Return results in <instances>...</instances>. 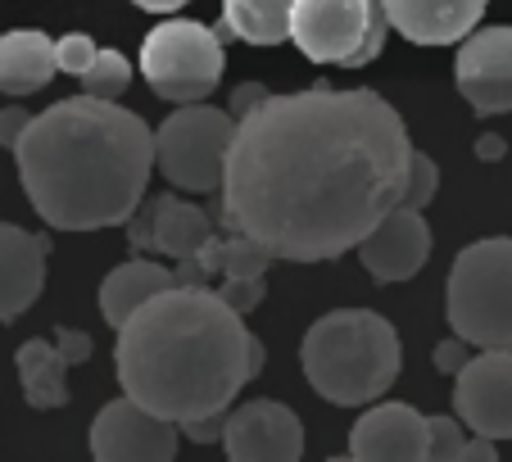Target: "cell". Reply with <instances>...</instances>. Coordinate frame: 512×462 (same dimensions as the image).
I'll return each instance as SVG.
<instances>
[{
  "mask_svg": "<svg viewBox=\"0 0 512 462\" xmlns=\"http://www.w3.org/2000/svg\"><path fill=\"white\" fill-rule=\"evenodd\" d=\"M127 87H132V64H127L118 50H100V55L91 59V68L82 73V91L96 100H118Z\"/></svg>",
  "mask_w": 512,
  "mask_h": 462,
  "instance_id": "603a6c76",
  "label": "cell"
},
{
  "mask_svg": "<svg viewBox=\"0 0 512 462\" xmlns=\"http://www.w3.org/2000/svg\"><path fill=\"white\" fill-rule=\"evenodd\" d=\"M91 453L100 462H173L177 422L123 395L100 408L96 422H91Z\"/></svg>",
  "mask_w": 512,
  "mask_h": 462,
  "instance_id": "9c48e42d",
  "label": "cell"
},
{
  "mask_svg": "<svg viewBox=\"0 0 512 462\" xmlns=\"http://www.w3.org/2000/svg\"><path fill=\"white\" fill-rule=\"evenodd\" d=\"M132 5H141V10H150V14H173V10H182L186 0H132Z\"/></svg>",
  "mask_w": 512,
  "mask_h": 462,
  "instance_id": "e575fe53",
  "label": "cell"
},
{
  "mask_svg": "<svg viewBox=\"0 0 512 462\" xmlns=\"http://www.w3.org/2000/svg\"><path fill=\"white\" fill-rule=\"evenodd\" d=\"M463 100L476 114H512V28L467 32L454 59Z\"/></svg>",
  "mask_w": 512,
  "mask_h": 462,
  "instance_id": "8fae6325",
  "label": "cell"
},
{
  "mask_svg": "<svg viewBox=\"0 0 512 462\" xmlns=\"http://www.w3.org/2000/svg\"><path fill=\"white\" fill-rule=\"evenodd\" d=\"M476 154H481V159H503V154H508V141H503V136H494V132H485L481 141H476Z\"/></svg>",
  "mask_w": 512,
  "mask_h": 462,
  "instance_id": "836d02e7",
  "label": "cell"
},
{
  "mask_svg": "<svg viewBox=\"0 0 512 462\" xmlns=\"http://www.w3.org/2000/svg\"><path fill=\"white\" fill-rule=\"evenodd\" d=\"M236 127H241V118L232 109H213L204 100L177 105L155 132V168L191 195L218 191L227 177Z\"/></svg>",
  "mask_w": 512,
  "mask_h": 462,
  "instance_id": "8992f818",
  "label": "cell"
},
{
  "mask_svg": "<svg viewBox=\"0 0 512 462\" xmlns=\"http://www.w3.org/2000/svg\"><path fill=\"white\" fill-rule=\"evenodd\" d=\"M227 50L223 37L195 19H168L150 28L141 41V73L145 87L168 105H195L209 100L223 82Z\"/></svg>",
  "mask_w": 512,
  "mask_h": 462,
  "instance_id": "52a82bcc",
  "label": "cell"
},
{
  "mask_svg": "<svg viewBox=\"0 0 512 462\" xmlns=\"http://www.w3.org/2000/svg\"><path fill=\"white\" fill-rule=\"evenodd\" d=\"M449 327L476 349H512V236L467 245L449 268Z\"/></svg>",
  "mask_w": 512,
  "mask_h": 462,
  "instance_id": "5b68a950",
  "label": "cell"
},
{
  "mask_svg": "<svg viewBox=\"0 0 512 462\" xmlns=\"http://www.w3.org/2000/svg\"><path fill=\"white\" fill-rule=\"evenodd\" d=\"M263 100H268V87H259V82H241V87H236V96H232V114L245 118L250 109H259Z\"/></svg>",
  "mask_w": 512,
  "mask_h": 462,
  "instance_id": "1f68e13d",
  "label": "cell"
},
{
  "mask_svg": "<svg viewBox=\"0 0 512 462\" xmlns=\"http://www.w3.org/2000/svg\"><path fill=\"white\" fill-rule=\"evenodd\" d=\"M46 259L50 241L32 236V231L0 222V322H14L37 304L41 286H46Z\"/></svg>",
  "mask_w": 512,
  "mask_h": 462,
  "instance_id": "2e32d148",
  "label": "cell"
},
{
  "mask_svg": "<svg viewBox=\"0 0 512 462\" xmlns=\"http://www.w3.org/2000/svg\"><path fill=\"white\" fill-rule=\"evenodd\" d=\"M150 209H155V241H150V250H159L173 263L195 259V254L218 236L213 218L200 204H186V200H177V195H155Z\"/></svg>",
  "mask_w": 512,
  "mask_h": 462,
  "instance_id": "d6986e66",
  "label": "cell"
},
{
  "mask_svg": "<svg viewBox=\"0 0 512 462\" xmlns=\"http://www.w3.org/2000/svg\"><path fill=\"white\" fill-rule=\"evenodd\" d=\"M118 385L168 422L227 413L263 372L245 313L213 286H168L118 327Z\"/></svg>",
  "mask_w": 512,
  "mask_h": 462,
  "instance_id": "7a4b0ae2",
  "label": "cell"
},
{
  "mask_svg": "<svg viewBox=\"0 0 512 462\" xmlns=\"http://www.w3.org/2000/svg\"><path fill=\"white\" fill-rule=\"evenodd\" d=\"M100 55V46L91 37H82V32H68V37L55 41V59H59V73H73L82 77L91 68V59Z\"/></svg>",
  "mask_w": 512,
  "mask_h": 462,
  "instance_id": "484cf974",
  "label": "cell"
},
{
  "mask_svg": "<svg viewBox=\"0 0 512 462\" xmlns=\"http://www.w3.org/2000/svg\"><path fill=\"white\" fill-rule=\"evenodd\" d=\"M182 435L195 444H213L227 435V417L223 413H209V417H195V422H182Z\"/></svg>",
  "mask_w": 512,
  "mask_h": 462,
  "instance_id": "f546056e",
  "label": "cell"
},
{
  "mask_svg": "<svg viewBox=\"0 0 512 462\" xmlns=\"http://www.w3.org/2000/svg\"><path fill=\"white\" fill-rule=\"evenodd\" d=\"M435 186H440V168L435 159L413 150V164H408V186H404V200L399 204H413V209H426L435 200Z\"/></svg>",
  "mask_w": 512,
  "mask_h": 462,
  "instance_id": "d4e9b609",
  "label": "cell"
},
{
  "mask_svg": "<svg viewBox=\"0 0 512 462\" xmlns=\"http://www.w3.org/2000/svg\"><path fill=\"white\" fill-rule=\"evenodd\" d=\"M19 182L55 231L118 227L145 200L155 173V132L141 114L96 100H59L14 145Z\"/></svg>",
  "mask_w": 512,
  "mask_h": 462,
  "instance_id": "3957f363",
  "label": "cell"
},
{
  "mask_svg": "<svg viewBox=\"0 0 512 462\" xmlns=\"http://www.w3.org/2000/svg\"><path fill=\"white\" fill-rule=\"evenodd\" d=\"M454 413L472 435L512 440V349H485L458 367Z\"/></svg>",
  "mask_w": 512,
  "mask_h": 462,
  "instance_id": "30bf717a",
  "label": "cell"
},
{
  "mask_svg": "<svg viewBox=\"0 0 512 462\" xmlns=\"http://www.w3.org/2000/svg\"><path fill=\"white\" fill-rule=\"evenodd\" d=\"M431 417L413 404H377L349 431V458L358 462H426Z\"/></svg>",
  "mask_w": 512,
  "mask_h": 462,
  "instance_id": "9a60e30c",
  "label": "cell"
},
{
  "mask_svg": "<svg viewBox=\"0 0 512 462\" xmlns=\"http://www.w3.org/2000/svg\"><path fill=\"white\" fill-rule=\"evenodd\" d=\"M195 259H200L204 277L218 281L213 290H218L232 308H241V313H250L254 304H263V295H268V268L277 263L254 236H245V231L213 236Z\"/></svg>",
  "mask_w": 512,
  "mask_h": 462,
  "instance_id": "5bb4252c",
  "label": "cell"
},
{
  "mask_svg": "<svg viewBox=\"0 0 512 462\" xmlns=\"http://www.w3.org/2000/svg\"><path fill=\"white\" fill-rule=\"evenodd\" d=\"M223 449L232 462H295L304 453V426L277 399H254L227 417Z\"/></svg>",
  "mask_w": 512,
  "mask_h": 462,
  "instance_id": "4fadbf2b",
  "label": "cell"
},
{
  "mask_svg": "<svg viewBox=\"0 0 512 462\" xmlns=\"http://www.w3.org/2000/svg\"><path fill=\"white\" fill-rule=\"evenodd\" d=\"M467 349H472V345H467L463 336H449V340H440V345H435V354H431L435 372H454V376H458V367H463L467 358H472V354H467Z\"/></svg>",
  "mask_w": 512,
  "mask_h": 462,
  "instance_id": "83f0119b",
  "label": "cell"
},
{
  "mask_svg": "<svg viewBox=\"0 0 512 462\" xmlns=\"http://www.w3.org/2000/svg\"><path fill=\"white\" fill-rule=\"evenodd\" d=\"M59 73L55 41L37 28L5 32L0 37V91L5 96H32Z\"/></svg>",
  "mask_w": 512,
  "mask_h": 462,
  "instance_id": "ac0fdd59",
  "label": "cell"
},
{
  "mask_svg": "<svg viewBox=\"0 0 512 462\" xmlns=\"http://www.w3.org/2000/svg\"><path fill=\"white\" fill-rule=\"evenodd\" d=\"M28 123H32L28 109H19V105L0 109V145H5V150H14V145H19V136L28 132Z\"/></svg>",
  "mask_w": 512,
  "mask_h": 462,
  "instance_id": "4dcf8cb0",
  "label": "cell"
},
{
  "mask_svg": "<svg viewBox=\"0 0 512 462\" xmlns=\"http://www.w3.org/2000/svg\"><path fill=\"white\" fill-rule=\"evenodd\" d=\"M68 358L59 345L50 340H28L19 349V381H23V399L37 413H50V408L68 404Z\"/></svg>",
  "mask_w": 512,
  "mask_h": 462,
  "instance_id": "44dd1931",
  "label": "cell"
},
{
  "mask_svg": "<svg viewBox=\"0 0 512 462\" xmlns=\"http://www.w3.org/2000/svg\"><path fill=\"white\" fill-rule=\"evenodd\" d=\"M300 363L327 404L363 408L377 404L399 381L404 345H399V331L372 308H336L309 327Z\"/></svg>",
  "mask_w": 512,
  "mask_h": 462,
  "instance_id": "277c9868",
  "label": "cell"
},
{
  "mask_svg": "<svg viewBox=\"0 0 512 462\" xmlns=\"http://www.w3.org/2000/svg\"><path fill=\"white\" fill-rule=\"evenodd\" d=\"M55 345L64 349L68 363H87V358L96 354V340H91L87 331H73V327H59L55 331Z\"/></svg>",
  "mask_w": 512,
  "mask_h": 462,
  "instance_id": "f1b7e54d",
  "label": "cell"
},
{
  "mask_svg": "<svg viewBox=\"0 0 512 462\" xmlns=\"http://www.w3.org/2000/svg\"><path fill=\"white\" fill-rule=\"evenodd\" d=\"M358 259L368 268V277L377 286H395L422 272V263L431 259V227H426L422 209L413 204H395L377 227L358 241Z\"/></svg>",
  "mask_w": 512,
  "mask_h": 462,
  "instance_id": "7c38bea8",
  "label": "cell"
},
{
  "mask_svg": "<svg viewBox=\"0 0 512 462\" xmlns=\"http://www.w3.org/2000/svg\"><path fill=\"white\" fill-rule=\"evenodd\" d=\"M494 444L499 440H490V435H472V440H467V453H463V462H494Z\"/></svg>",
  "mask_w": 512,
  "mask_h": 462,
  "instance_id": "d6a6232c",
  "label": "cell"
},
{
  "mask_svg": "<svg viewBox=\"0 0 512 462\" xmlns=\"http://www.w3.org/2000/svg\"><path fill=\"white\" fill-rule=\"evenodd\" d=\"M123 227H127V245H132V250H150V241H155V209H150V200L136 204V213Z\"/></svg>",
  "mask_w": 512,
  "mask_h": 462,
  "instance_id": "4316f807",
  "label": "cell"
},
{
  "mask_svg": "<svg viewBox=\"0 0 512 462\" xmlns=\"http://www.w3.org/2000/svg\"><path fill=\"white\" fill-rule=\"evenodd\" d=\"M490 0H381L390 28L413 46H454L481 23Z\"/></svg>",
  "mask_w": 512,
  "mask_h": 462,
  "instance_id": "e0dca14e",
  "label": "cell"
},
{
  "mask_svg": "<svg viewBox=\"0 0 512 462\" xmlns=\"http://www.w3.org/2000/svg\"><path fill=\"white\" fill-rule=\"evenodd\" d=\"M467 431L463 417H431V435H426V462H463Z\"/></svg>",
  "mask_w": 512,
  "mask_h": 462,
  "instance_id": "cb8c5ba5",
  "label": "cell"
},
{
  "mask_svg": "<svg viewBox=\"0 0 512 462\" xmlns=\"http://www.w3.org/2000/svg\"><path fill=\"white\" fill-rule=\"evenodd\" d=\"M408 164V127L377 91L268 96L236 127L223 227L286 263L340 259L404 200Z\"/></svg>",
  "mask_w": 512,
  "mask_h": 462,
  "instance_id": "6da1fadb",
  "label": "cell"
},
{
  "mask_svg": "<svg viewBox=\"0 0 512 462\" xmlns=\"http://www.w3.org/2000/svg\"><path fill=\"white\" fill-rule=\"evenodd\" d=\"M295 0H223V28L218 37H236L250 46H277L290 37Z\"/></svg>",
  "mask_w": 512,
  "mask_h": 462,
  "instance_id": "7402d4cb",
  "label": "cell"
},
{
  "mask_svg": "<svg viewBox=\"0 0 512 462\" xmlns=\"http://www.w3.org/2000/svg\"><path fill=\"white\" fill-rule=\"evenodd\" d=\"M168 286H177V268H164V263H150V259H132L100 281V313H105L109 327H123L145 299H155L159 290H168Z\"/></svg>",
  "mask_w": 512,
  "mask_h": 462,
  "instance_id": "ffe728a7",
  "label": "cell"
},
{
  "mask_svg": "<svg viewBox=\"0 0 512 462\" xmlns=\"http://www.w3.org/2000/svg\"><path fill=\"white\" fill-rule=\"evenodd\" d=\"M386 28L381 0H295L290 10V41L309 64H372L386 46Z\"/></svg>",
  "mask_w": 512,
  "mask_h": 462,
  "instance_id": "ba28073f",
  "label": "cell"
}]
</instances>
